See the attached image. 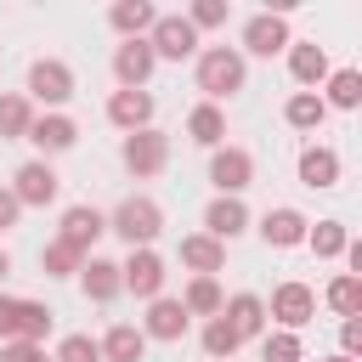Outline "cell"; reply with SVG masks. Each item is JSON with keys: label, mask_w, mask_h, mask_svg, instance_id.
<instances>
[{"label": "cell", "mask_w": 362, "mask_h": 362, "mask_svg": "<svg viewBox=\"0 0 362 362\" xmlns=\"http://www.w3.org/2000/svg\"><path fill=\"white\" fill-rule=\"evenodd\" d=\"M356 102H362V74H356V68L328 74V96H322V107H356Z\"/></svg>", "instance_id": "4dcf8cb0"}, {"label": "cell", "mask_w": 362, "mask_h": 362, "mask_svg": "<svg viewBox=\"0 0 362 362\" xmlns=\"http://www.w3.org/2000/svg\"><path fill=\"white\" fill-rule=\"evenodd\" d=\"M305 226H311V221H305L300 209H288V204L260 215V238H266L272 249H300V243H305Z\"/></svg>", "instance_id": "ac0fdd59"}, {"label": "cell", "mask_w": 362, "mask_h": 362, "mask_svg": "<svg viewBox=\"0 0 362 362\" xmlns=\"http://www.w3.org/2000/svg\"><path fill=\"white\" fill-rule=\"evenodd\" d=\"M238 232H249V209H243V198H215V204L204 209V238L232 243Z\"/></svg>", "instance_id": "e0dca14e"}, {"label": "cell", "mask_w": 362, "mask_h": 362, "mask_svg": "<svg viewBox=\"0 0 362 362\" xmlns=\"http://www.w3.org/2000/svg\"><path fill=\"white\" fill-rule=\"evenodd\" d=\"M6 272H11V255H6V249H0V277H6Z\"/></svg>", "instance_id": "b9f144b4"}, {"label": "cell", "mask_w": 362, "mask_h": 362, "mask_svg": "<svg viewBox=\"0 0 362 362\" xmlns=\"http://www.w3.org/2000/svg\"><path fill=\"white\" fill-rule=\"evenodd\" d=\"M51 362H102V345L90 339V334H68L62 345H57V356Z\"/></svg>", "instance_id": "e575fe53"}, {"label": "cell", "mask_w": 362, "mask_h": 362, "mask_svg": "<svg viewBox=\"0 0 362 362\" xmlns=\"http://www.w3.org/2000/svg\"><path fill=\"white\" fill-rule=\"evenodd\" d=\"M266 317H277V328H283V334H300V328L317 317V294H311L305 283H294V277H288V283H277V288H272Z\"/></svg>", "instance_id": "277c9868"}, {"label": "cell", "mask_w": 362, "mask_h": 362, "mask_svg": "<svg viewBox=\"0 0 362 362\" xmlns=\"http://www.w3.org/2000/svg\"><path fill=\"white\" fill-rule=\"evenodd\" d=\"M34 362H51V356H45V351H40V356H34Z\"/></svg>", "instance_id": "ee69618b"}, {"label": "cell", "mask_w": 362, "mask_h": 362, "mask_svg": "<svg viewBox=\"0 0 362 362\" xmlns=\"http://www.w3.org/2000/svg\"><path fill=\"white\" fill-rule=\"evenodd\" d=\"M40 356V345H28V339H6L0 345V362H34Z\"/></svg>", "instance_id": "ab89813d"}, {"label": "cell", "mask_w": 362, "mask_h": 362, "mask_svg": "<svg viewBox=\"0 0 362 362\" xmlns=\"http://www.w3.org/2000/svg\"><path fill=\"white\" fill-rule=\"evenodd\" d=\"M28 141H34V147L51 158V153H68V147L79 141V124H74L68 113H40V119L28 124Z\"/></svg>", "instance_id": "2e32d148"}, {"label": "cell", "mask_w": 362, "mask_h": 362, "mask_svg": "<svg viewBox=\"0 0 362 362\" xmlns=\"http://www.w3.org/2000/svg\"><path fill=\"white\" fill-rule=\"evenodd\" d=\"M226 17H232V6H226V0H192V11H187V23H192V28H221Z\"/></svg>", "instance_id": "8d00e7d4"}, {"label": "cell", "mask_w": 362, "mask_h": 362, "mask_svg": "<svg viewBox=\"0 0 362 362\" xmlns=\"http://www.w3.org/2000/svg\"><path fill=\"white\" fill-rule=\"evenodd\" d=\"M328 305H334L345 322H356V311H362V277H356V272H339V277L328 283Z\"/></svg>", "instance_id": "f546056e"}, {"label": "cell", "mask_w": 362, "mask_h": 362, "mask_svg": "<svg viewBox=\"0 0 362 362\" xmlns=\"http://www.w3.org/2000/svg\"><path fill=\"white\" fill-rule=\"evenodd\" d=\"M243 51H232V45H209V51H198V90L209 96V102H221V96H238L243 90Z\"/></svg>", "instance_id": "6da1fadb"}, {"label": "cell", "mask_w": 362, "mask_h": 362, "mask_svg": "<svg viewBox=\"0 0 362 362\" xmlns=\"http://www.w3.org/2000/svg\"><path fill=\"white\" fill-rule=\"evenodd\" d=\"M28 124H34V102L17 96V90H0V141L28 136Z\"/></svg>", "instance_id": "83f0119b"}, {"label": "cell", "mask_w": 362, "mask_h": 362, "mask_svg": "<svg viewBox=\"0 0 362 362\" xmlns=\"http://www.w3.org/2000/svg\"><path fill=\"white\" fill-rule=\"evenodd\" d=\"M51 322H57V311H51V305L23 300V339H28V345H40V339L51 334Z\"/></svg>", "instance_id": "836d02e7"}, {"label": "cell", "mask_w": 362, "mask_h": 362, "mask_svg": "<svg viewBox=\"0 0 362 362\" xmlns=\"http://www.w3.org/2000/svg\"><path fill=\"white\" fill-rule=\"evenodd\" d=\"M79 288H85V300H96V305L119 300V294H124V283H119V260L85 255V266H79Z\"/></svg>", "instance_id": "9a60e30c"}, {"label": "cell", "mask_w": 362, "mask_h": 362, "mask_svg": "<svg viewBox=\"0 0 362 362\" xmlns=\"http://www.w3.org/2000/svg\"><path fill=\"white\" fill-rule=\"evenodd\" d=\"M305 249H311L317 260H339V255L351 249L345 221H317V226H305Z\"/></svg>", "instance_id": "d4e9b609"}, {"label": "cell", "mask_w": 362, "mask_h": 362, "mask_svg": "<svg viewBox=\"0 0 362 362\" xmlns=\"http://www.w3.org/2000/svg\"><path fill=\"white\" fill-rule=\"evenodd\" d=\"M107 232H119L130 249H153V238L164 232V209L153 204V198H141V192H130L113 215H107Z\"/></svg>", "instance_id": "7a4b0ae2"}, {"label": "cell", "mask_w": 362, "mask_h": 362, "mask_svg": "<svg viewBox=\"0 0 362 362\" xmlns=\"http://www.w3.org/2000/svg\"><path fill=\"white\" fill-rule=\"evenodd\" d=\"M260 356H266V362H300V334H283V328L266 334V339H260Z\"/></svg>", "instance_id": "d590c367"}, {"label": "cell", "mask_w": 362, "mask_h": 362, "mask_svg": "<svg viewBox=\"0 0 362 362\" xmlns=\"http://www.w3.org/2000/svg\"><path fill=\"white\" fill-rule=\"evenodd\" d=\"M187 311H181V300H147V317H141V334L147 339H164V345H175V339H187Z\"/></svg>", "instance_id": "4fadbf2b"}, {"label": "cell", "mask_w": 362, "mask_h": 362, "mask_svg": "<svg viewBox=\"0 0 362 362\" xmlns=\"http://www.w3.org/2000/svg\"><path fill=\"white\" fill-rule=\"evenodd\" d=\"M221 305H226V294H221L215 277H192L187 294H181V311L187 317H221Z\"/></svg>", "instance_id": "4316f807"}, {"label": "cell", "mask_w": 362, "mask_h": 362, "mask_svg": "<svg viewBox=\"0 0 362 362\" xmlns=\"http://www.w3.org/2000/svg\"><path fill=\"white\" fill-rule=\"evenodd\" d=\"M107 119H113L124 136L153 130V96H147V90H113V96H107Z\"/></svg>", "instance_id": "5bb4252c"}, {"label": "cell", "mask_w": 362, "mask_h": 362, "mask_svg": "<svg viewBox=\"0 0 362 362\" xmlns=\"http://www.w3.org/2000/svg\"><path fill=\"white\" fill-rule=\"evenodd\" d=\"M238 345H243V339L226 328V317H209V322H204V351H209V362H232Z\"/></svg>", "instance_id": "1f68e13d"}, {"label": "cell", "mask_w": 362, "mask_h": 362, "mask_svg": "<svg viewBox=\"0 0 362 362\" xmlns=\"http://www.w3.org/2000/svg\"><path fill=\"white\" fill-rule=\"evenodd\" d=\"M57 192H62V175H57L45 158H28V164L11 175V198H17L23 209H45V204H57Z\"/></svg>", "instance_id": "3957f363"}, {"label": "cell", "mask_w": 362, "mask_h": 362, "mask_svg": "<svg viewBox=\"0 0 362 362\" xmlns=\"http://www.w3.org/2000/svg\"><path fill=\"white\" fill-rule=\"evenodd\" d=\"M107 23H113L124 40H147V34H153V23H158V11H153L147 0H119V6L107 11Z\"/></svg>", "instance_id": "603a6c76"}, {"label": "cell", "mask_w": 362, "mask_h": 362, "mask_svg": "<svg viewBox=\"0 0 362 362\" xmlns=\"http://www.w3.org/2000/svg\"><path fill=\"white\" fill-rule=\"evenodd\" d=\"M107 232V215L96 209V204H74V209H62V232H57V243H68L74 255H90V243Z\"/></svg>", "instance_id": "9c48e42d"}, {"label": "cell", "mask_w": 362, "mask_h": 362, "mask_svg": "<svg viewBox=\"0 0 362 362\" xmlns=\"http://www.w3.org/2000/svg\"><path fill=\"white\" fill-rule=\"evenodd\" d=\"M294 40H288V23L277 17V11H260V17H249L243 23V51H255V57H277V51H288Z\"/></svg>", "instance_id": "7c38bea8"}, {"label": "cell", "mask_w": 362, "mask_h": 362, "mask_svg": "<svg viewBox=\"0 0 362 362\" xmlns=\"http://www.w3.org/2000/svg\"><path fill=\"white\" fill-rule=\"evenodd\" d=\"M300 181H305L311 192L339 187V153H334V147H305V153H300Z\"/></svg>", "instance_id": "44dd1931"}, {"label": "cell", "mask_w": 362, "mask_h": 362, "mask_svg": "<svg viewBox=\"0 0 362 362\" xmlns=\"http://www.w3.org/2000/svg\"><path fill=\"white\" fill-rule=\"evenodd\" d=\"M153 68H158V57H153V45H147V40H124V45L113 51L119 90H141V85L153 79Z\"/></svg>", "instance_id": "8fae6325"}, {"label": "cell", "mask_w": 362, "mask_h": 362, "mask_svg": "<svg viewBox=\"0 0 362 362\" xmlns=\"http://www.w3.org/2000/svg\"><path fill=\"white\" fill-rule=\"evenodd\" d=\"M209 181H215L221 198H238V192L255 181V158H249L243 147H215V153H209Z\"/></svg>", "instance_id": "ba28073f"}, {"label": "cell", "mask_w": 362, "mask_h": 362, "mask_svg": "<svg viewBox=\"0 0 362 362\" xmlns=\"http://www.w3.org/2000/svg\"><path fill=\"white\" fill-rule=\"evenodd\" d=\"M328 362H351V356H328Z\"/></svg>", "instance_id": "7bdbcfd3"}, {"label": "cell", "mask_w": 362, "mask_h": 362, "mask_svg": "<svg viewBox=\"0 0 362 362\" xmlns=\"http://www.w3.org/2000/svg\"><path fill=\"white\" fill-rule=\"evenodd\" d=\"M17 215H23V204L11 198V187H0V232H6V226H17Z\"/></svg>", "instance_id": "60d3db41"}, {"label": "cell", "mask_w": 362, "mask_h": 362, "mask_svg": "<svg viewBox=\"0 0 362 362\" xmlns=\"http://www.w3.org/2000/svg\"><path fill=\"white\" fill-rule=\"evenodd\" d=\"M6 339H23V300L0 294V345Z\"/></svg>", "instance_id": "74e56055"}, {"label": "cell", "mask_w": 362, "mask_h": 362, "mask_svg": "<svg viewBox=\"0 0 362 362\" xmlns=\"http://www.w3.org/2000/svg\"><path fill=\"white\" fill-rule=\"evenodd\" d=\"M28 96H34V102H45V107L57 113V107L74 96V68H68L62 57H40V62L28 68Z\"/></svg>", "instance_id": "5b68a950"}, {"label": "cell", "mask_w": 362, "mask_h": 362, "mask_svg": "<svg viewBox=\"0 0 362 362\" xmlns=\"http://www.w3.org/2000/svg\"><path fill=\"white\" fill-rule=\"evenodd\" d=\"M119 158H124L130 175H158V170L170 164V136H164V130H136V136H124Z\"/></svg>", "instance_id": "8992f818"}, {"label": "cell", "mask_w": 362, "mask_h": 362, "mask_svg": "<svg viewBox=\"0 0 362 362\" xmlns=\"http://www.w3.org/2000/svg\"><path fill=\"white\" fill-rule=\"evenodd\" d=\"M356 351H362V322H339V356L356 362Z\"/></svg>", "instance_id": "f35d334b"}, {"label": "cell", "mask_w": 362, "mask_h": 362, "mask_svg": "<svg viewBox=\"0 0 362 362\" xmlns=\"http://www.w3.org/2000/svg\"><path fill=\"white\" fill-rule=\"evenodd\" d=\"M283 119H288L294 130H317V124L328 119V107H322V96H317V90H294V96H288V107H283Z\"/></svg>", "instance_id": "f1b7e54d"}, {"label": "cell", "mask_w": 362, "mask_h": 362, "mask_svg": "<svg viewBox=\"0 0 362 362\" xmlns=\"http://www.w3.org/2000/svg\"><path fill=\"white\" fill-rule=\"evenodd\" d=\"M96 345H102V362H141L147 356V334L130 328V322H113Z\"/></svg>", "instance_id": "ffe728a7"}, {"label": "cell", "mask_w": 362, "mask_h": 362, "mask_svg": "<svg viewBox=\"0 0 362 362\" xmlns=\"http://www.w3.org/2000/svg\"><path fill=\"white\" fill-rule=\"evenodd\" d=\"M288 74L317 90V85L328 79V51H322V45H288Z\"/></svg>", "instance_id": "484cf974"}, {"label": "cell", "mask_w": 362, "mask_h": 362, "mask_svg": "<svg viewBox=\"0 0 362 362\" xmlns=\"http://www.w3.org/2000/svg\"><path fill=\"white\" fill-rule=\"evenodd\" d=\"M187 136H192L198 147H209V153H215V147H221V136H226V113H221L215 102H198V107L187 113Z\"/></svg>", "instance_id": "cb8c5ba5"}, {"label": "cell", "mask_w": 362, "mask_h": 362, "mask_svg": "<svg viewBox=\"0 0 362 362\" xmlns=\"http://www.w3.org/2000/svg\"><path fill=\"white\" fill-rule=\"evenodd\" d=\"M147 45H153V57H164V62H187V57H198V28H192L187 17H158L153 34H147Z\"/></svg>", "instance_id": "52a82bcc"}, {"label": "cell", "mask_w": 362, "mask_h": 362, "mask_svg": "<svg viewBox=\"0 0 362 362\" xmlns=\"http://www.w3.org/2000/svg\"><path fill=\"white\" fill-rule=\"evenodd\" d=\"M181 266H192L198 277H215V272L226 266V243H215V238L192 232V238H181Z\"/></svg>", "instance_id": "7402d4cb"}, {"label": "cell", "mask_w": 362, "mask_h": 362, "mask_svg": "<svg viewBox=\"0 0 362 362\" xmlns=\"http://www.w3.org/2000/svg\"><path fill=\"white\" fill-rule=\"evenodd\" d=\"M40 266H45V277H79L85 255H74L68 243H57V238H51V243L40 249Z\"/></svg>", "instance_id": "d6a6232c"}, {"label": "cell", "mask_w": 362, "mask_h": 362, "mask_svg": "<svg viewBox=\"0 0 362 362\" xmlns=\"http://www.w3.org/2000/svg\"><path fill=\"white\" fill-rule=\"evenodd\" d=\"M221 317H226V328H232L238 339H260V334H266V300H260V294H232V300L221 305Z\"/></svg>", "instance_id": "d6986e66"}, {"label": "cell", "mask_w": 362, "mask_h": 362, "mask_svg": "<svg viewBox=\"0 0 362 362\" xmlns=\"http://www.w3.org/2000/svg\"><path fill=\"white\" fill-rule=\"evenodd\" d=\"M119 283L136 294V300H158L164 294V260L153 249H130V260L119 266Z\"/></svg>", "instance_id": "30bf717a"}]
</instances>
